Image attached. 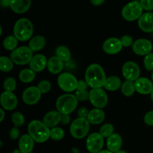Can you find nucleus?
I'll list each match as a JSON object with an SVG mask.
<instances>
[{
  "instance_id": "1",
  "label": "nucleus",
  "mask_w": 153,
  "mask_h": 153,
  "mask_svg": "<svg viewBox=\"0 0 153 153\" xmlns=\"http://www.w3.org/2000/svg\"><path fill=\"white\" fill-rule=\"evenodd\" d=\"M85 79L88 86L92 89H96L104 87L107 78L102 66L98 64H93L87 68Z\"/></svg>"
},
{
  "instance_id": "2",
  "label": "nucleus",
  "mask_w": 153,
  "mask_h": 153,
  "mask_svg": "<svg viewBox=\"0 0 153 153\" xmlns=\"http://www.w3.org/2000/svg\"><path fill=\"white\" fill-rule=\"evenodd\" d=\"M28 134L35 142L44 143L50 138V129L42 121L34 120L28 126Z\"/></svg>"
},
{
  "instance_id": "3",
  "label": "nucleus",
  "mask_w": 153,
  "mask_h": 153,
  "mask_svg": "<svg viewBox=\"0 0 153 153\" xmlns=\"http://www.w3.org/2000/svg\"><path fill=\"white\" fill-rule=\"evenodd\" d=\"M34 32L32 22L27 18L18 19L13 26V35L19 41L30 40Z\"/></svg>"
},
{
  "instance_id": "4",
  "label": "nucleus",
  "mask_w": 153,
  "mask_h": 153,
  "mask_svg": "<svg viewBox=\"0 0 153 153\" xmlns=\"http://www.w3.org/2000/svg\"><path fill=\"white\" fill-rule=\"evenodd\" d=\"M79 102L76 96L73 94H64L60 96L56 101L57 111L62 115H70L77 108Z\"/></svg>"
},
{
  "instance_id": "5",
  "label": "nucleus",
  "mask_w": 153,
  "mask_h": 153,
  "mask_svg": "<svg viewBox=\"0 0 153 153\" xmlns=\"http://www.w3.org/2000/svg\"><path fill=\"white\" fill-rule=\"evenodd\" d=\"M90 123L85 118H79L74 120L70 125V131L75 139L81 140L88 135L90 131Z\"/></svg>"
},
{
  "instance_id": "6",
  "label": "nucleus",
  "mask_w": 153,
  "mask_h": 153,
  "mask_svg": "<svg viewBox=\"0 0 153 153\" xmlns=\"http://www.w3.org/2000/svg\"><path fill=\"white\" fill-rule=\"evenodd\" d=\"M33 56V52L28 46H20L11 52L10 58L17 65H25L30 64Z\"/></svg>"
},
{
  "instance_id": "7",
  "label": "nucleus",
  "mask_w": 153,
  "mask_h": 153,
  "mask_svg": "<svg viewBox=\"0 0 153 153\" xmlns=\"http://www.w3.org/2000/svg\"><path fill=\"white\" fill-rule=\"evenodd\" d=\"M143 14V8L140 4V1H134L128 3L123 7L122 10V16L124 19L128 22H133Z\"/></svg>"
},
{
  "instance_id": "8",
  "label": "nucleus",
  "mask_w": 153,
  "mask_h": 153,
  "mask_svg": "<svg viewBox=\"0 0 153 153\" xmlns=\"http://www.w3.org/2000/svg\"><path fill=\"white\" fill-rule=\"evenodd\" d=\"M78 82L76 76L70 73H63L58 78V85L62 91L70 93L77 90Z\"/></svg>"
},
{
  "instance_id": "9",
  "label": "nucleus",
  "mask_w": 153,
  "mask_h": 153,
  "mask_svg": "<svg viewBox=\"0 0 153 153\" xmlns=\"http://www.w3.org/2000/svg\"><path fill=\"white\" fill-rule=\"evenodd\" d=\"M89 100L96 108L102 109L107 105L108 98L105 90L102 88H96L90 91Z\"/></svg>"
},
{
  "instance_id": "10",
  "label": "nucleus",
  "mask_w": 153,
  "mask_h": 153,
  "mask_svg": "<svg viewBox=\"0 0 153 153\" xmlns=\"http://www.w3.org/2000/svg\"><path fill=\"white\" fill-rule=\"evenodd\" d=\"M122 73L126 81L134 82L140 78V69L134 61H127L123 66Z\"/></svg>"
},
{
  "instance_id": "11",
  "label": "nucleus",
  "mask_w": 153,
  "mask_h": 153,
  "mask_svg": "<svg viewBox=\"0 0 153 153\" xmlns=\"http://www.w3.org/2000/svg\"><path fill=\"white\" fill-rule=\"evenodd\" d=\"M104 146V137L99 132L91 133L86 140V147L91 153L101 152Z\"/></svg>"
},
{
  "instance_id": "12",
  "label": "nucleus",
  "mask_w": 153,
  "mask_h": 153,
  "mask_svg": "<svg viewBox=\"0 0 153 153\" xmlns=\"http://www.w3.org/2000/svg\"><path fill=\"white\" fill-rule=\"evenodd\" d=\"M152 43L149 40L140 38L136 40L132 45V50L136 55L140 56H146L152 53Z\"/></svg>"
},
{
  "instance_id": "13",
  "label": "nucleus",
  "mask_w": 153,
  "mask_h": 153,
  "mask_svg": "<svg viewBox=\"0 0 153 153\" xmlns=\"http://www.w3.org/2000/svg\"><path fill=\"white\" fill-rule=\"evenodd\" d=\"M41 92L37 87L31 86L26 88L23 91L22 95V99L24 102L29 105H35L40 101L41 98Z\"/></svg>"
},
{
  "instance_id": "14",
  "label": "nucleus",
  "mask_w": 153,
  "mask_h": 153,
  "mask_svg": "<svg viewBox=\"0 0 153 153\" xmlns=\"http://www.w3.org/2000/svg\"><path fill=\"white\" fill-rule=\"evenodd\" d=\"M0 103L2 108L7 111H12L14 110L17 106L18 100L13 92L4 91L0 97Z\"/></svg>"
},
{
  "instance_id": "15",
  "label": "nucleus",
  "mask_w": 153,
  "mask_h": 153,
  "mask_svg": "<svg viewBox=\"0 0 153 153\" xmlns=\"http://www.w3.org/2000/svg\"><path fill=\"white\" fill-rule=\"evenodd\" d=\"M102 49L103 51L108 55H116L119 53L123 49L120 39H118L117 37H111V38L107 39L103 43Z\"/></svg>"
},
{
  "instance_id": "16",
  "label": "nucleus",
  "mask_w": 153,
  "mask_h": 153,
  "mask_svg": "<svg viewBox=\"0 0 153 153\" xmlns=\"http://www.w3.org/2000/svg\"><path fill=\"white\" fill-rule=\"evenodd\" d=\"M134 87L138 94L148 95L151 94L153 90V82L147 78H139L134 82Z\"/></svg>"
},
{
  "instance_id": "17",
  "label": "nucleus",
  "mask_w": 153,
  "mask_h": 153,
  "mask_svg": "<svg viewBox=\"0 0 153 153\" xmlns=\"http://www.w3.org/2000/svg\"><path fill=\"white\" fill-rule=\"evenodd\" d=\"M138 26L141 31L146 33L153 32V13L146 12L143 13L138 21Z\"/></svg>"
},
{
  "instance_id": "18",
  "label": "nucleus",
  "mask_w": 153,
  "mask_h": 153,
  "mask_svg": "<svg viewBox=\"0 0 153 153\" xmlns=\"http://www.w3.org/2000/svg\"><path fill=\"white\" fill-rule=\"evenodd\" d=\"M47 64L48 60L46 57L42 54H37L33 56L29 64V67L35 73H39L47 67Z\"/></svg>"
},
{
  "instance_id": "19",
  "label": "nucleus",
  "mask_w": 153,
  "mask_h": 153,
  "mask_svg": "<svg viewBox=\"0 0 153 153\" xmlns=\"http://www.w3.org/2000/svg\"><path fill=\"white\" fill-rule=\"evenodd\" d=\"M61 114L58 111H51L43 117V123L48 128H55L60 123L61 120Z\"/></svg>"
},
{
  "instance_id": "20",
  "label": "nucleus",
  "mask_w": 153,
  "mask_h": 153,
  "mask_svg": "<svg viewBox=\"0 0 153 153\" xmlns=\"http://www.w3.org/2000/svg\"><path fill=\"white\" fill-rule=\"evenodd\" d=\"M34 140L28 134H23L19 139L18 146L22 153H31L34 149Z\"/></svg>"
},
{
  "instance_id": "21",
  "label": "nucleus",
  "mask_w": 153,
  "mask_h": 153,
  "mask_svg": "<svg viewBox=\"0 0 153 153\" xmlns=\"http://www.w3.org/2000/svg\"><path fill=\"white\" fill-rule=\"evenodd\" d=\"M123 144V140L121 136L119 134L114 133L111 136L108 137L106 145H107L108 150L115 153L120 150V148Z\"/></svg>"
},
{
  "instance_id": "22",
  "label": "nucleus",
  "mask_w": 153,
  "mask_h": 153,
  "mask_svg": "<svg viewBox=\"0 0 153 153\" xmlns=\"http://www.w3.org/2000/svg\"><path fill=\"white\" fill-rule=\"evenodd\" d=\"M31 4L30 0H11L10 7L14 13H24L30 8Z\"/></svg>"
},
{
  "instance_id": "23",
  "label": "nucleus",
  "mask_w": 153,
  "mask_h": 153,
  "mask_svg": "<svg viewBox=\"0 0 153 153\" xmlns=\"http://www.w3.org/2000/svg\"><path fill=\"white\" fill-rule=\"evenodd\" d=\"M64 61L57 56H53L48 60L47 69L52 74H59L64 69Z\"/></svg>"
},
{
  "instance_id": "24",
  "label": "nucleus",
  "mask_w": 153,
  "mask_h": 153,
  "mask_svg": "<svg viewBox=\"0 0 153 153\" xmlns=\"http://www.w3.org/2000/svg\"><path fill=\"white\" fill-rule=\"evenodd\" d=\"M105 117V112L102 109L94 108L90 111L87 120L91 124L99 125L104 121Z\"/></svg>"
},
{
  "instance_id": "25",
  "label": "nucleus",
  "mask_w": 153,
  "mask_h": 153,
  "mask_svg": "<svg viewBox=\"0 0 153 153\" xmlns=\"http://www.w3.org/2000/svg\"><path fill=\"white\" fill-rule=\"evenodd\" d=\"M46 45V39L42 35H37L32 37L28 43V47L32 52H38L43 49Z\"/></svg>"
},
{
  "instance_id": "26",
  "label": "nucleus",
  "mask_w": 153,
  "mask_h": 153,
  "mask_svg": "<svg viewBox=\"0 0 153 153\" xmlns=\"http://www.w3.org/2000/svg\"><path fill=\"white\" fill-rule=\"evenodd\" d=\"M122 86L121 80L119 77L115 76L107 78L105 83L104 88L109 91H116Z\"/></svg>"
},
{
  "instance_id": "27",
  "label": "nucleus",
  "mask_w": 153,
  "mask_h": 153,
  "mask_svg": "<svg viewBox=\"0 0 153 153\" xmlns=\"http://www.w3.org/2000/svg\"><path fill=\"white\" fill-rule=\"evenodd\" d=\"M36 76V73L31 69H24L21 70L19 74V80L24 83H30L34 81Z\"/></svg>"
},
{
  "instance_id": "28",
  "label": "nucleus",
  "mask_w": 153,
  "mask_h": 153,
  "mask_svg": "<svg viewBox=\"0 0 153 153\" xmlns=\"http://www.w3.org/2000/svg\"><path fill=\"white\" fill-rule=\"evenodd\" d=\"M18 40L14 35H9L6 37L3 40V46L5 49L9 51H12L17 48Z\"/></svg>"
},
{
  "instance_id": "29",
  "label": "nucleus",
  "mask_w": 153,
  "mask_h": 153,
  "mask_svg": "<svg viewBox=\"0 0 153 153\" xmlns=\"http://www.w3.org/2000/svg\"><path fill=\"white\" fill-rule=\"evenodd\" d=\"M121 91H122L123 94L127 97L132 96L136 91L134 82H130V81H125L121 86Z\"/></svg>"
},
{
  "instance_id": "30",
  "label": "nucleus",
  "mask_w": 153,
  "mask_h": 153,
  "mask_svg": "<svg viewBox=\"0 0 153 153\" xmlns=\"http://www.w3.org/2000/svg\"><path fill=\"white\" fill-rule=\"evenodd\" d=\"M56 56L63 61H69L71 58V53L67 47L64 46H58L55 51Z\"/></svg>"
},
{
  "instance_id": "31",
  "label": "nucleus",
  "mask_w": 153,
  "mask_h": 153,
  "mask_svg": "<svg viewBox=\"0 0 153 153\" xmlns=\"http://www.w3.org/2000/svg\"><path fill=\"white\" fill-rule=\"evenodd\" d=\"M13 67V62L10 58L5 56L0 57V70L2 72L8 73Z\"/></svg>"
},
{
  "instance_id": "32",
  "label": "nucleus",
  "mask_w": 153,
  "mask_h": 153,
  "mask_svg": "<svg viewBox=\"0 0 153 153\" xmlns=\"http://www.w3.org/2000/svg\"><path fill=\"white\" fill-rule=\"evenodd\" d=\"M65 135V132H64V129L60 127H55L50 129V138L52 139L53 140H62Z\"/></svg>"
},
{
  "instance_id": "33",
  "label": "nucleus",
  "mask_w": 153,
  "mask_h": 153,
  "mask_svg": "<svg viewBox=\"0 0 153 153\" xmlns=\"http://www.w3.org/2000/svg\"><path fill=\"white\" fill-rule=\"evenodd\" d=\"M11 120L15 127H20L25 123V117L21 112L16 111L12 114Z\"/></svg>"
},
{
  "instance_id": "34",
  "label": "nucleus",
  "mask_w": 153,
  "mask_h": 153,
  "mask_svg": "<svg viewBox=\"0 0 153 153\" xmlns=\"http://www.w3.org/2000/svg\"><path fill=\"white\" fill-rule=\"evenodd\" d=\"M114 126L111 123H106L102 126L101 128H100V134L103 137H109L114 134Z\"/></svg>"
},
{
  "instance_id": "35",
  "label": "nucleus",
  "mask_w": 153,
  "mask_h": 153,
  "mask_svg": "<svg viewBox=\"0 0 153 153\" xmlns=\"http://www.w3.org/2000/svg\"><path fill=\"white\" fill-rule=\"evenodd\" d=\"M3 87L5 91L7 92H13L16 88V82L13 78L8 77L4 81Z\"/></svg>"
},
{
  "instance_id": "36",
  "label": "nucleus",
  "mask_w": 153,
  "mask_h": 153,
  "mask_svg": "<svg viewBox=\"0 0 153 153\" xmlns=\"http://www.w3.org/2000/svg\"><path fill=\"white\" fill-rule=\"evenodd\" d=\"M37 88L40 90L41 94H46L51 90L52 85H51L50 82H49V81L43 80L39 82V84L37 85Z\"/></svg>"
},
{
  "instance_id": "37",
  "label": "nucleus",
  "mask_w": 153,
  "mask_h": 153,
  "mask_svg": "<svg viewBox=\"0 0 153 153\" xmlns=\"http://www.w3.org/2000/svg\"><path fill=\"white\" fill-rule=\"evenodd\" d=\"M143 66L148 71L153 72V53L146 55L143 59Z\"/></svg>"
},
{
  "instance_id": "38",
  "label": "nucleus",
  "mask_w": 153,
  "mask_h": 153,
  "mask_svg": "<svg viewBox=\"0 0 153 153\" xmlns=\"http://www.w3.org/2000/svg\"><path fill=\"white\" fill-rule=\"evenodd\" d=\"M75 96H76L78 101H87L88 100H89L90 92H88L87 90H85V91H76Z\"/></svg>"
},
{
  "instance_id": "39",
  "label": "nucleus",
  "mask_w": 153,
  "mask_h": 153,
  "mask_svg": "<svg viewBox=\"0 0 153 153\" xmlns=\"http://www.w3.org/2000/svg\"><path fill=\"white\" fill-rule=\"evenodd\" d=\"M120 41L122 43L123 47H129V46H132L134 41H133V38L130 35H123L120 38Z\"/></svg>"
},
{
  "instance_id": "40",
  "label": "nucleus",
  "mask_w": 153,
  "mask_h": 153,
  "mask_svg": "<svg viewBox=\"0 0 153 153\" xmlns=\"http://www.w3.org/2000/svg\"><path fill=\"white\" fill-rule=\"evenodd\" d=\"M140 4L143 10L148 11L153 10V0H141L140 1Z\"/></svg>"
},
{
  "instance_id": "41",
  "label": "nucleus",
  "mask_w": 153,
  "mask_h": 153,
  "mask_svg": "<svg viewBox=\"0 0 153 153\" xmlns=\"http://www.w3.org/2000/svg\"><path fill=\"white\" fill-rule=\"evenodd\" d=\"M144 123L147 126H153V111L147 112L143 117Z\"/></svg>"
},
{
  "instance_id": "42",
  "label": "nucleus",
  "mask_w": 153,
  "mask_h": 153,
  "mask_svg": "<svg viewBox=\"0 0 153 153\" xmlns=\"http://www.w3.org/2000/svg\"><path fill=\"white\" fill-rule=\"evenodd\" d=\"M89 111L87 108L82 107L78 110V117L79 118H85L87 119L88 118V114H89Z\"/></svg>"
},
{
  "instance_id": "43",
  "label": "nucleus",
  "mask_w": 153,
  "mask_h": 153,
  "mask_svg": "<svg viewBox=\"0 0 153 153\" xmlns=\"http://www.w3.org/2000/svg\"><path fill=\"white\" fill-rule=\"evenodd\" d=\"M19 135V130L16 127H13L10 130L9 132V136H10V139L12 140H16Z\"/></svg>"
},
{
  "instance_id": "44",
  "label": "nucleus",
  "mask_w": 153,
  "mask_h": 153,
  "mask_svg": "<svg viewBox=\"0 0 153 153\" xmlns=\"http://www.w3.org/2000/svg\"><path fill=\"white\" fill-rule=\"evenodd\" d=\"M88 88V85L85 80H79L77 85V91H85Z\"/></svg>"
},
{
  "instance_id": "45",
  "label": "nucleus",
  "mask_w": 153,
  "mask_h": 153,
  "mask_svg": "<svg viewBox=\"0 0 153 153\" xmlns=\"http://www.w3.org/2000/svg\"><path fill=\"white\" fill-rule=\"evenodd\" d=\"M61 123L64 125H68L70 123V115H62L61 116Z\"/></svg>"
},
{
  "instance_id": "46",
  "label": "nucleus",
  "mask_w": 153,
  "mask_h": 153,
  "mask_svg": "<svg viewBox=\"0 0 153 153\" xmlns=\"http://www.w3.org/2000/svg\"><path fill=\"white\" fill-rule=\"evenodd\" d=\"M10 1L11 0H2V1H0V4H1V7H8L10 5Z\"/></svg>"
},
{
  "instance_id": "47",
  "label": "nucleus",
  "mask_w": 153,
  "mask_h": 153,
  "mask_svg": "<svg viewBox=\"0 0 153 153\" xmlns=\"http://www.w3.org/2000/svg\"><path fill=\"white\" fill-rule=\"evenodd\" d=\"M91 4L94 6H100L105 2L104 0H91Z\"/></svg>"
},
{
  "instance_id": "48",
  "label": "nucleus",
  "mask_w": 153,
  "mask_h": 153,
  "mask_svg": "<svg viewBox=\"0 0 153 153\" xmlns=\"http://www.w3.org/2000/svg\"><path fill=\"white\" fill-rule=\"evenodd\" d=\"M0 112H1V118H0V122H2L4 118V111L3 110V108H0Z\"/></svg>"
},
{
  "instance_id": "49",
  "label": "nucleus",
  "mask_w": 153,
  "mask_h": 153,
  "mask_svg": "<svg viewBox=\"0 0 153 153\" xmlns=\"http://www.w3.org/2000/svg\"><path fill=\"white\" fill-rule=\"evenodd\" d=\"M98 153H113V152H110V151L109 150H102L101 152H98Z\"/></svg>"
},
{
  "instance_id": "50",
  "label": "nucleus",
  "mask_w": 153,
  "mask_h": 153,
  "mask_svg": "<svg viewBox=\"0 0 153 153\" xmlns=\"http://www.w3.org/2000/svg\"><path fill=\"white\" fill-rule=\"evenodd\" d=\"M12 153H22V152H21L19 149H15V150L13 151V152Z\"/></svg>"
},
{
  "instance_id": "51",
  "label": "nucleus",
  "mask_w": 153,
  "mask_h": 153,
  "mask_svg": "<svg viewBox=\"0 0 153 153\" xmlns=\"http://www.w3.org/2000/svg\"><path fill=\"white\" fill-rule=\"evenodd\" d=\"M115 153H127V152H126V151H123V150H120V151H118V152H117Z\"/></svg>"
},
{
  "instance_id": "52",
  "label": "nucleus",
  "mask_w": 153,
  "mask_h": 153,
  "mask_svg": "<svg viewBox=\"0 0 153 153\" xmlns=\"http://www.w3.org/2000/svg\"><path fill=\"white\" fill-rule=\"evenodd\" d=\"M150 97H151V100H152V101L153 102V90H152V93H151V94H150Z\"/></svg>"
},
{
  "instance_id": "53",
  "label": "nucleus",
  "mask_w": 153,
  "mask_h": 153,
  "mask_svg": "<svg viewBox=\"0 0 153 153\" xmlns=\"http://www.w3.org/2000/svg\"><path fill=\"white\" fill-rule=\"evenodd\" d=\"M1 34H2V28H1V27H0V34L1 35Z\"/></svg>"
},
{
  "instance_id": "54",
  "label": "nucleus",
  "mask_w": 153,
  "mask_h": 153,
  "mask_svg": "<svg viewBox=\"0 0 153 153\" xmlns=\"http://www.w3.org/2000/svg\"><path fill=\"white\" fill-rule=\"evenodd\" d=\"M151 79H152V82H153V72L152 73V74H151Z\"/></svg>"
},
{
  "instance_id": "55",
  "label": "nucleus",
  "mask_w": 153,
  "mask_h": 153,
  "mask_svg": "<svg viewBox=\"0 0 153 153\" xmlns=\"http://www.w3.org/2000/svg\"><path fill=\"white\" fill-rule=\"evenodd\" d=\"M31 153H32V152H31Z\"/></svg>"
}]
</instances>
